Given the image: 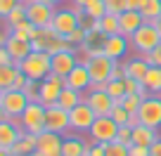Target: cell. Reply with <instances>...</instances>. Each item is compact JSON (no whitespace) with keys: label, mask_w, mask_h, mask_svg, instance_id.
<instances>
[{"label":"cell","mask_w":161,"mask_h":156,"mask_svg":"<svg viewBox=\"0 0 161 156\" xmlns=\"http://www.w3.org/2000/svg\"><path fill=\"white\" fill-rule=\"evenodd\" d=\"M40 3H45V5H50V7H59L64 0H40Z\"/></svg>","instance_id":"52"},{"label":"cell","mask_w":161,"mask_h":156,"mask_svg":"<svg viewBox=\"0 0 161 156\" xmlns=\"http://www.w3.org/2000/svg\"><path fill=\"white\" fill-rule=\"evenodd\" d=\"M0 121H10V114L3 109V104H0Z\"/></svg>","instance_id":"53"},{"label":"cell","mask_w":161,"mask_h":156,"mask_svg":"<svg viewBox=\"0 0 161 156\" xmlns=\"http://www.w3.org/2000/svg\"><path fill=\"white\" fill-rule=\"evenodd\" d=\"M31 45H33V50L47 52V55H55V52H62V50H74L69 45V40H66L64 35H59L52 26H43V29L36 31Z\"/></svg>","instance_id":"2"},{"label":"cell","mask_w":161,"mask_h":156,"mask_svg":"<svg viewBox=\"0 0 161 156\" xmlns=\"http://www.w3.org/2000/svg\"><path fill=\"white\" fill-rule=\"evenodd\" d=\"M45 104L40 102H29V106L24 109V114L19 116L21 121V130L24 132H31V135H40L45 130Z\"/></svg>","instance_id":"4"},{"label":"cell","mask_w":161,"mask_h":156,"mask_svg":"<svg viewBox=\"0 0 161 156\" xmlns=\"http://www.w3.org/2000/svg\"><path fill=\"white\" fill-rule=\"evenodd\" d=\"M17 71H19V66H17V64H5V66H0V90H10V88H12Z\"/></svg>","instance_id":"30"},{"label":"cell","mask_w":161,"mask_h":156,"mask_svg":"<svg viewBox=\"0 0 161 156\" xmlns=\"http://www.w3.org/2000/svg\"><path fill=\"white\" fill-rule=\"evenodd\" d=\"M12 35H17V38H21V40H33V35H36V26L31 24L29 19H24V21H19V24H14L12 29H7Z\"/></svg>","instance_id":"28"},{"label":"cell","mask_w":161,"mask_h":156,"mask_svg":"<svg viewBox=\"0 0 161 156\" xmlns=\"http://www.w3.org/2000/svg\"><path fill=\"white\" fill-rule=\"evenodd\" d=\"M64 88H66L64 78H62V76L50 73L45 81H40V104H45V106L55 104V102L59 100V95H62Z\"/></svg>","instance_id":"12"},{"label":"cell","mask_w":161,"mask_h":156,"mask_svg":"<svg viewBox=\"0 0 161 156\" xmlns=\"http://www.w3.org/2000/svg\"><path fill=\"white\" fill-rule=\"evenodd\" d=\"M76 64H78L76 50H62V52H55V55H52V71H50V73L66 78V76L74 71Z\"/></svg>","instance_id":"16"},{"label":"cell","mask_w":161,"mask_h":156,"mask_svg":"<svg viewBox=\"0 0 161 156\" xmlns=\"http://www.w3.org/2000/svg\"><path fill=\"white\" fill-rule=\"evenodd\" d=\"M116 140H119L121 144L130 147V144H133V128H130V126H121L119 132H116Z\"/></svg>","instance_id":"41"},{"label":"cell","mask_w":161,"mask_h":156,"mask_svg":"<svg viewBox=\"0 0 161 156\" xmlns=\"http://www.w3.org/2000/svg\"><path fill=\"white\" fill-rule=\"evenodd\" d=\"M149 156H161V137L149 147Z\"/></svg>","instance_id":"49"},{"label":"cell","mask_w":161,"mask_h":156,"mask_svg":"<svg viewBox=\"0 0 161 156\" xmlns=\"http://www.w3.org/2000/svg\"><path fill=\"white\" fill-rule=\"evenodd\" d=\"M45 130L52 132H59V135H66L71 130V123H69V111L62 109L59 104H50L45 109Z\"/></svg>","instance_id":"9"},{"label":"cell","mask_w":161,"mask_h":156,"mask_svg":"<svg viewBox=\"0 0 161 156\" xmlns=\"http://www.w3.org/2000/svg\"><path fill=\"white\" fill-rule=\"evenodd\" d=\"M21 132L24 130L19 126H14L12 121H0V149H12Z\"/></svg>","instance_id":"23"},{"label":"cell","mask_w":161,"mask_h":156,"mask_svg":"<svg viewBox=\"0 0 161 156\" xmlns=\"http://www.w3.org/2000/svg\"><path fill=\"white\" fill-rule=\"evenodd\" d=\"M5 64H14V59L7 52V47H0V66H5Z\"/></svg>","instance_id":"47"},{"label":"cell","mask_w":161,"mask_h":156,"mask_svg":"<svg viewBox=\"0 0 161 156\" xmlns=\"http://www.w3.org/2000/svg\"><path fill=\"white\" fill-rule=\"evenodd\" d=\"M66 81V88H74V90H78V92H86L88 88H90V71H88V66L86 64H76L74 66V71H71L69 76L64 78Z\"/></svg>","instance_id":"17"},{"label":"cell","mask_w":161,"mask_h":156,"mask_svg":"<svg viewBox=\"0 0 161 156\" xmlns=\"http://www.w3.org/2000/svg\"><path fill=\"white\" fill-rule=\"evenodd\" d=\"M128 156H149V147L130 144V147H128Z\"/></svg>","instance_id":"46"},{"label":"cell","mask_w":161,"mask_h":156,"mask_svg":"<svg viewBox=\"0 0 161 156\" xmlns=\"http://www.w3.org/2000/svg\"><path fill=\"white\" fill-rule=\"evenodd\" d=\"M100 31L109 38V35H116L119 33V17L116 14H104L100 19Z\"/></svg>","instance_id":"32"},{"label":"cell","mask_w":161,"mask_h":156,"mask_svg":"<svg viewBox=\"0 0 161 156\" xmlns=\"http://www.w3.org/2000/svg\"><path fill=\"white\" fill-rule=\"evenodd\" d=\"M29 156H45V154H43V151H38V149H36L33 154H29Z\"/></svg>","instance_id":"55"},{"label":"cell","mask_w":161,"mask_h":156,"mask_svg":"<svg viewBox=\"0 0 161 156\" xmlns=\"http://www.w3.org/2000/svg\"><path fill=\"white\" fill-rule=\"evenodd\" d=\"M121 66H123L126 76H130V78H135V81H142V78L147 76V71H149L152 64H149L142 55H137V57H133V59H126Z\"/></svg>","instance_id":"22"},{"label":"cell","mask_w":161,"mask_h":156,"mask_svg":"<svg viewBox=\"0 0 161 156\" xmlns=\"http://www.w3.org/2000/svg\"><path fill=\"white\" fill-rule=\"evenodd\" d=\"M154 26H156V29H159V31H161V17H159V19H156V21H154Z\"/></svg>","instance_id":"56"},{"label":"cell","mask_w":161,"mask_h":156,"mask_svg":"<svg viewBox=\"0 0 161 156\" xmlns=\"http://www.w3.org/2000/svg\"><path fill=\"white\" fill-rule=\"evenodd\" d=\"M142 5H145V0H126V10H142Z\"/></svg>","instance_id":"48"},{"label":"cell","mask_w":161,"mask_h":156,"mask_svg":"<svg viewBox=\"0 0 161 156\" xmlns=\"http://www.w3.org/2000/svg\"><path fill=\"white\" fill-rule=\"evenodd\" d=\"M104 154H107V144H102V142H90L88 156H104Z\"/></svg>","instance_id":"43"},{"label":"cell","mask_w":161,"mask_h":156,"mask_svg":"<svg viewBox=\"0 0 161 156\" xmlns=\"http://www.w3.org/2000/svg\"><path fill=\"white\" fill-rule=\"evenodd\" d=\"M17 66H19V71L26 73L29 81H45L47 76H50V71H52V55L33 50L26 59H21Z\"/></svg>","instance_id":"1"},{"label":"cell","mask_w":161,"mask_h":156,"mask_svg":"<svg viewBox=\"0 0 161 156\" xmlns=\"http://www.w3.org/2000/svg\"><path fill=\"white\" fill-rule=\"evenodd\" d=\"M83 102H88L97 116H111V111H114V104H116V102L111 100V97L107 95L104 90H92V88L86 92V95H83Z\"/></svg>","instance_id":"14"},{"label":"cell","mask_w":161,"mask_h":156,"mask_svg":"<svg viewBox=\"0 0 161 156\" xmlns=\"http://www.w3.org/2000/svg\"><path fill=\"white\" fill-rule=\"evenodd\" d=\"M140 14L145 17V21H156L161 17V0H145Z\"/></svg>","instance_id":"31"},{"label":"cell","mask_w":161,"mask_h":156,"mask_svg":"<svg viewBox=\"0 0 161 156\" xmlns=\"http://www.w3.org/2000/svg\"><path fill=\"white\" fill-rule=\"evenodd\" d=\"M88 142L78 132H66L62 142V156H86L88 154Z\"/></svg>","instance_id":"19"},{"label":"cell","mask_w":161,"mask_h":156,"mask_svg":"<svg viewBox=\"0 0 161 156\" xmlns=\"http://www.w3.org/2000/svg\"><path fill=\"white\" fill-rule=\"evenodd\" d=\"M52 29L59 35H69L74 29H78V10L74 7H62V10H55V17H52Z\"/></svg>","instance_id":"11"},{"label":"cell","mask_w":161,"mask_h":156,"mask_svg":"<svg viewBox=\"0 0 161 156\" xmlns=\"http://www.w3.org/2000/svg\"><path fill=\"white\" fill-rule=\"evenodd\" d=\"M119 128L121 126L111 118V116H97L95 123H92V128L88 132H90V140L92 142H102V144H107V142H114L116 140Z\"/></svg>","instance_id":"7"},{"label":"cell","mask_w":161,"mask_h":156,"mask_svg":"<svg viewBox=\"0 0 161 156\" xmlns=\"http://www.w3.org/2000/svg\"><path fill=\"white\" fill-rule=\"evenodd\" d=\"M88 3H92V0H74V10H83Z\"/></svg>","instance_id":"50"},{"label":"cell","mask_w":161,"mask_h":156,"mask_svg":"<svg viewBox=\"0 0 161 156\" xmlns=\"http://www.w3.org/2000/svg\"><path fill=\"white\" fill-rule=\"evenodd\" d=\"M156 140H159V130H156V128L142 126V123H137V126L133 128V144H140V147H152Z\"/></svg>","instance_id":"24"},{"label":"cell","mask_w":161,"mask_h":156,"mask_svg":"<svg viewBox=\"0 0 161 156\" xmlns=\"http://www.w3.org/2000/svg\"><path fill=\"white\" fill-rule=\"evenodd\" d=\"M140 104H142V97L140 95H126L123 100H121V106H123L128 114H137Z\"/></svg>","instance_id":"35"},{"label":"cell","mask_w":161,"mask_h":156,"mask_svg":"<svg viewBox=\"0 0 161 156\" xmlns=\"http://www.w3.org/2000/svg\"><path fill=\"white\" fill-rule=\"evenodd\" d=\"M86 66L90 71L92 83H107L111 78V73H114V69L119 66V62L107 57V55H95V57H88L86 59Z\"/></svg>","instance_id":"5"},{"label":"cell","mask_w":161,"mask_h":156,"mask_svg":"<svg viewBox=\"0 0 161 156\" xmlns=\"http://www.w3.org/2000/svg\"><path fill=\"white\" fill-rule=\"evenodd\" d=\"M21 3H31V0H21Z\"/></svg>","instance_id":"57"},{"label":"cell","mask_w":161,"mask_h":156,"mask_svg":"<svg viewBox=\"0 0 161 156\" xmlns=\"http://www.w3.org/2000/svg\"><path fill=\"white\" fill-rule=\"evenodd\" d=\"M36 137H38V135L21 132L19 140L14 142V147L10 149V154H12V156H29V154H33V151L38 149V147H36Z\"/></svg>","instance_id":"25"},{"label":"cell","mask_w":161,"mask_h":156,"mask_svg":"<svg viewBox=\"0 0 161 156\" xmlns=\"http://www.w3.org/2000/svg\"><path fill=\"white\" fill-rule=\"evenodd\" d=\"M130 45L135 47L140 55H147V52L156 50V47L161 45V31L154 26V21H145V24L130 35Z\"/></svg>","instance_id":"3"},{"label":"cell","mask_w":161,"mask_h":156,"mask_svg":"<svg viewBox=\"0 0 161 156\" xmlns=\"http://www.w3.org/2000/svg\"><path fill=\"white\" fill-rule=\"evenodd\" d=\"M24 95L29 97V102H40V81H29L24 85Z\"/></svg>","instance_id":"37"},{"label":"cell","mask_w":161,"mask_h":156,"mask_svg":"<svg viewBox=\"0 0 161 156\" xmlns=\"http://www.w3.org/2000/svg\"><path fill=\"white\" fill-rule=\"evenodd\" d=\"M29 83V78H26V73L24 71H17V76H14V83H12V88L10 90H24V85Z\"/></svg>","instance_id":"45"},{"label":"cell","mask_w":161,"mask_h":156,"mask_svg":"<svg viewBox=\"0 0 161 156\" xmlns=\"http://www.w3.org/2000/svg\"><path fill=\"white\" fill-rule=\"evenodd\" d=\"M147 62H149L152 66H161V45L156 47V50H152V52H147V55H142Z\"/></svg>","instance_id":"44"},{"label":"cell","mask_w":161,"mask_h":156,"mask_svg":"<svg viewBox=\"0 0 161 156\" xmlns=\"http://www.w3.org/2000/svg\"><path fill=\"white\" fill-rule=\"evenodd\" d=\"M104 7H107V14H123L126 12V0H104Z\"/></svg>","instance_id":"39"},{"label":"cell","mask_w":161,"mask_h":156,"mask_svg":"<svg viewBox=\"0 0 161 156\" xmlns=\"http://www.w3.org/2000/svg\"><path fill=\"white\" fill-rule=\"evenodd\" d=\"M0 156H12V154H10V149H0Z\"/></svg>","instance_id":"54"},{"label":"cell","mask_w":161,"mask_h":156,"mask_svg":"<svg viewBox=\"0 0 161 156\" xmlns=\"http://www.w3.org/2000/svg\"><path fill=\"white\" fill-rule=\"evenodd\" d=\"M0 95H3V90H0Z\"/></svg>","instance_id":"58"},{"label":"cell","mask_w":161,"mask_h":156,"mask_svg":"<svg viewBox=\"0 0 161 156\" xmlns=\"http://www.w3.org/2000/svg\"><path fill=\"white\" fill-rule=\"evenodd\" d=\"M128 40H130V38H126V35H121V33L109 35V38H107V43H104L102 55H107V57H111V59L121 62L123 57H126V52H128Z\"/></svg>","instance_id":"20"},{"label":"cell","mask_w":161,"mask_h":156,"mask_svg":"<svg viewBox=\"0 0 161 156\" xmlns=\"http://www.w3.org/2000/svg\"><path fill=\"white\" fill-rule=\"evenodd\" d=\"M137 118L142 126L149 128H161V95H149L142 100L140 109H137Z\"/></svg>","instance_id":"6"},{"label":"cell","mask_w":161,"mask_h":156,"mask_svg":"<svg viewBox=\"0 0 161 156\" xmlns=\"http://www.w3.org/2000/svg\"><path fill=\"white\" fill-rule=\"evenodd\" d=\"M142 85H145L152 95H161V66H149L147 76L142 78Z\"/></svg>","instance_id":"27"},{"label":"cell","mask_w":161,"mask_h":156,"mask_svg":"<svg viewBox=\"0 0 161 156\" xmlns=\"http://www.w3.org/2000/svg\"><path fill=\"white\" fill-rule=\"evenodd\" d=\"M24 19H26V3H19V5L7 14L5 24H7V29H12L14 24H19V21H24Z\"/></svg>","instance_id":"34"},{"label":"cell","mask_w":161,"mask_h":156,"mask_svg":"<svg viewBox=\"0 0 161 156\" xmlns=\"http://www.w3.org/2000/svg\"><path fill=\"white\" fill-rule=\"evenodd\" d=\"M95 118H97V114L92 111V106L88 102H80L78 106H74L69 111V123H71L74 132H88L92 128V123H95Z\"/></svg>","instance_id":"8"},{"label":"cell","mask_w":161,"mask_h":156,"mask_svg":"<svg viewBox=\"0 0 161 156\" xmlns=\"http://www.w3.org/2000/svg\"><path fill=\"white\" fill-rule=\"evenodd\" d=\"M104 156H128V147L121 144L119 140L107 142V154H104Z\"/></svg>","instance_id":"38"},{"label":"cell","mask_w":161,"mask_h":156,"mask_svg":"<svg viewBox=\"0 0 161 156\" xmlns=\"http://www.w3.org/2000/svg\"><path fill=\"white\" fill-rule=\"evenodd\" d=\"M52 17H55V7L45 5V3H40V0H31V3H26V19H29L36 29L50 26Z\"/></svg>","instance_id":"10"},{"label":"cell","mask_w":161,"mask_h":156,"mask_svg":"<svg viewBox=\"0 0 161 156\" xmlns=\"http://www.w3.org/2000/svg\"><path fill=\"white\" fill-rule=\"evenodd\" d=\"M80 102H83V92L74 90V88H64V90H62V95H59V100H57V104H59L62 109L71 111L74 106H78Z\"/></svg>","instance_id":"26"},{"label":"cell","mask_w":161,"mask_h":156,"mask_svg":"<svg viewBox=\"0 0 161 156\" xmlns=\"http://www.w3.org/2000/svg\"><path fill=\"white\" fill-rule=\"evenodd\" d=\"M62 142H64V135L52 132V130H43L36 137V147L45 156H62Z\"/></svg>","instance_id":"15"},{"label":"cell","mask_w":161,"mask_h":156,"mask_svg":"<svg viewBox=\"0 0 161 156\" xmlns=\"http://www.w3.org/2000/svg\"><path fill=\"white\" fill-rule=\"evenodd\" d=\"M86 156H88V154H86Z\"/></svg>","instance_id":"59"},{"label":"cell","mask_w":161,"mask_h":156,"mask_svg":"<svg viewBox=\"0 0 161 156\" xmlns=\"http://www.w3.org/2000/svg\"><path fill=\"white\" fill-rule=\"evenodd\" d=\"M83 12H86L88 17H92V19H102V17L107 14L104 0H92V3H88V5L83 7Z\"/></svg>","instance_id":"33"},{"label":"cell","mask_w":161,"mask_h":156,"mask_svg":"<svg viewBox=\"0 0 161 156\" xmlns=\"http://www.w3.org/2000/svg\"><path fill=\"white\" fill-rule=\"evenodd\" d=\"M7 38H10V31H0V47H5Z\"/></svg>","instance_id":"51"},{"label":"cell","mask_w":161,"mask_h":156,"mask_svg":"<svg viewBox=\"0 0 161 156\" xmlns=\"http://www.w3.org/2000/svg\"><path fill=\"white\" fill-rule=\"evenodd\" d=\"M5 47H7V52L12 55L14 64H19L21 59H26V57L33 52V45H31V40H21V38H17V35H12V33H10V38H7Z\"/></svg>","instance_id":"21"},{"label":"cell","mask_w":161,"mask_h":156,"mask_svg":"<svg viewBox=\"0 0 161 156\" xmlns=\"http://www.w3.org/2000/svg\"><path fill=\"white\" fill-rule=\"evenodd\" d=\"M142 24H145V17L137 10H126L123 14H119V33L126 35V38H130Z\"/></svg>","instance_id":"18"},{"label":"cell","mask_w":161,"mask_h":156,"mask_svg":"<svg viewBox=\"0 0 161 156\" xmlns=\"http://www.w3.org/2000/svg\"><path fill=\"white\" fill-rule=\"evenodd\" d=\"M104 92L111 97L114 102H121L126 97V85H123V78H111L104 83Z\"/></svg>","instance_id":"29"},{"label":"cell","mask_w":161,"mask_h":156,"mask_svg":"<svg viewBox=\"0 0 161 156\" xmlns=\"http://www.w3.org/2000/svg\"><path fill=\"white\" fill-rule=\"evenodd\" d=\"M66 40H69V45L76 50V47H78V45H83V40H86V31H83V29L78 26V29H74L69 35H66Z\"/></svg>","instance_id":"40"},{"label":"cell","mask_w":161,"mask_h":156,"mask_svg":"<svg viewBox=\"0 0 161 156\" xmlns=\"http://www.w3.org/2000/svg\"><path fill=\"white\" fill-rule=\"evenodd\" d=\"M19 3L21 0H0V19H7V14H10Z\"/></svg>","instance_id":"42"},{"label":"cell","mask_w":161,"mask_h":156,"mask_svg":"<svg viewBox=\"0 0 161 156\" xmlns=\"http://www.w3.org/2000/svg\"><path fill=\"white\" fill-rule=\"evenodd\" d=\"M130 116L133 114H128L123 106H121V102H116L114 104V111H111V118H114L119 126H128V121H130Z\"/></svg>","instance_id":"36"},{"label":"cell","mask_w":161,"mask_h":156,"mask_svg":"<svg viewBox=\"0 0 161 156\" xmlns=\"http://www.w3.org/2000/svg\"><path fill=\"white\" fill-rule=\"evenodd\" d=\"M0 104L10 114V118H17V116H21L24 109L29 106V97L24 95V90H3Z\"/></svg>","instance_id":"13"}]
</instances>
